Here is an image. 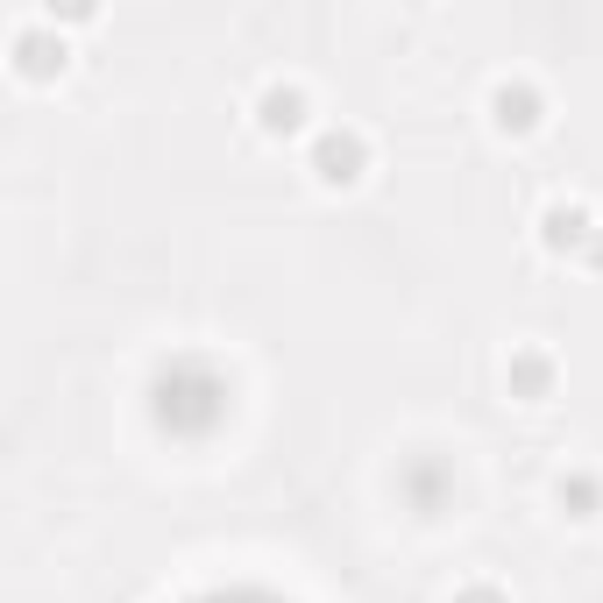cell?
<instances>
[{
    "label": "cell",
    "instance_id": "cell-1",
    "mask_svg": "<svg viewBox=\"0 0 603 603\" xmlns=\"http://www.w3.org/2000/svg\"><path fill=\"white\" fill-rule=\"evenodd\" d=\"M348 164H355V142H341V135H327V149H320V171H327V178H355Z\"/></svg>",
    "mask_w": 603,
    "mask_h": 603
},
{
    "label": "cell",
    "instance_id": "cell-2",
    "mask_svg": "<svg viewBox=\"0 0 603 603\" xmlns=\"http://www.w3.org/2000/svg\"><path fill=\"white\" fill-rule=\"evenodd\" d=\"M263 107H270V114H263L270 128H291V121H298V93H270Z\"/></svg>",
    "mask_w": 603,
    "mask_h": 603
}]
</instances>
